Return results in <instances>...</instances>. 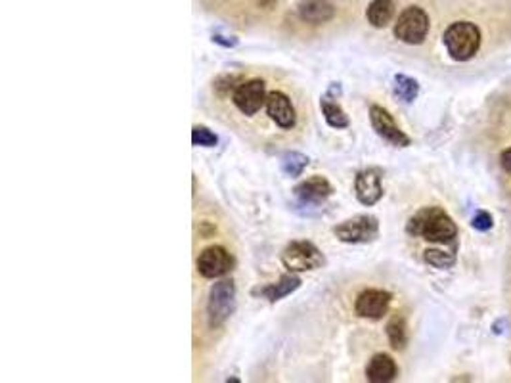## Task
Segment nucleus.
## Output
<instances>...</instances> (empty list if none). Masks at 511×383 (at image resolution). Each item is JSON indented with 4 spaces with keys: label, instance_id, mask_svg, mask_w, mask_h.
<instances>
[{
    "label": "nucleus",
    "instance_id": "nucleus-1",
    "mask_svg": "<svg viewBox=\"0 0 511 383\" xmlns=\"http://www.w3.org/2000/svg\"><path fill=\"white\" fill-rule=\"evenodd\" d=\"M408 234L420 236L423 240L433 243L452 242L458 234V228L454 221L440 207H423L420 209L406 226Z\"/></svg>",
    "mask_w": 511,
    "mask_h": 383
},
{
    "label": "nucleus",
    "instance_id": "nucleus-2",
    "mask_svg": "<svg viewBox=\"0 0 511 383\" xmlns=\"http://www.w3.org/2000/svg\"><path fill=\"white\" fill-rule=\"evenodd\" d=\"M266 83L264 79L253 77V79H243V75H239V81L234 84L226 96H221L219 100L224 98H230L232 106L238 109L243 117H255L261 109L266 106Z\"/></svg>",
    "mask_w": 511,
    "mask_h": 383
},
{
    "label": "nucleus",
    "instance_id": "nucleus-3",
    "mask_svg": "<svg viewBox=\"0 0 511 383\" xmlns=\"http://www.w3.org/2000/svg\"><path fill=\"white\" fill-rule=\"evenodd\" d=\"M445 44L448 54L458 62L473 58L481 46V33L479 27L470 21H456L446 29Z\"/></svg>",
    "mask_w": 511,
    "mask_h": 383
},
{
    "label": "nucleus",
    "instance_id": "nucleus-4",
    "mask_svg": "<svg viewBox=\"0 0 511 383\" xmlns=\"http://www.w3.org/2000/svg\"><path fill=\"white\" fill-rule=\"evenodd\" d=\"M236 310V286L232 280H223L214 283L209 292L207 303V318L213 330H219Z\"/></svg>",
    "mask_w": 511,
    "mask_h": 383
},
{
    "label": "nucleus",
    "instance_id": "nucleus-5",
    "mask_svg": "<svg viewBox=\"0 0 511 383\" xmlns=\"http://www.w3.org/2000/svg\"><path fill=\"white\" fill-rule=\"evenodd\" d=\"M266 115L272 121L276 129H280L284 133H291V131H297L299 129V113L295 102L291 100L288 92L280 91V88H274L268 92L266 96Z\"/></svg>",
    "mask_w": 511,
    "mask_h": 383
},
{
    "label": "nucleus",
    "instance_id": "nucleus-6",
    "mask_svg": "<svg viewBox=\"0 0 511 383\" xmlns=\"http://www.w3.org/2000/svg\"><path fill=\"white\" fill-rule=\"evenodd\" d=\"M281 263L289 272H306L324 267L326 259L313 242H291L281 251Z\"/></svg>",
    "mask_w": 511,
    "mask_h": 383
},
{
    "label": "nucleus",
    "instance_id": "nucleus-7",
    "mask_svg": "<svg viewBox=\"0 0 511 383\" xmlns=\"http://www.w3.org/2000/svg\"><path fill=\"white\" fill-rule=\"evenodd\" d=\"M333 234L345 243H368L378 238L380 223L371 215H356L335 226Z\"/></svg>",
    "mask_w": 511,
    "mask_h": 383
},
{
    "label": "nucleus",
    "instance_id": "nucleus-8",
    "mask_svg": "<svg viewBox=\"0 0 511 383\" xmlns=\"http://www.w3.org/2000/svg\"><path fill=\"white\" fill-rule=\"evenodd\" d=\"M429 33V17L418 6H410L406 8L398 19H396L395 35L398 41L406 42V44H420L425 41Z\"/></svg>",
    "mask_w": 511,
    "mask_h": 383
},
{
    "label": "nucleus",
    "instance_id": "nucleus-9",
    "mask_svg": "<svg viewBox=\"0 0 511 383\" xmlns=\"http://www.w3.org/2000/svg\"><path fill=\"white\" fill-rule=\"evenodd\" d=\"M232 267H234V259H232L230 251L223 245H211L199 253L198 270L199 274L207 280L226 276L232 270Z\"/></svg>",
    "mask_w": 511,
    "mask_h": 383
},
{
    "label": "nucleus",
    "instance_id": "nucleus-10",
    "mask_svg": "<svg viewBox=\"0 0 511 383\" xmlns=\"http://www.w3.org/2000/svg\"><path fill=\"white\" fill-rule=\"evenodd\" d=\"M370 121L371 127H373V131L380 134L383 140H387L389 144H393L396 148H406V146H410V138L398 129V125L395 123V119H393V115L389 113L387 109H383L381 106H371Z\"/></svg>",
    "mask_w": 511,
    "mask_h": 383
},
{
    "label": "nucleus",
    "instance_id": "nucleus-11",
    "mask_svg": "<svg viewBox=\"0 0 511 383\" xmlns=\"http://www.w3.org/2000/svg\"><path fill=\"white\" fill-rule=\"evenodd\" d=\"M389 305H391V293L385 290H366L358 295L355 310L358 317L380 320L387 315Z\"/></svg>",
    "mask_w": 511,
    "mask_h": 383
},
{
    "label": "nucleus",
    "instance_id": "nucleus-12",
    "mask_svg": "<svg viewBox=\"0 0 511 383\" xmlns=\"http://www.w3.org/2000/svg\"><path fill=\"white\" fill-rule=\"evenodd\" d=\"M355 192L358 201L362 205H375L383 196V186H381V171L380 169H364L356 175Z\"/></svg>",
    "mask_w": 511,
    "mask_h": 383
},
{
    "label": "nucleus",
    "instance_id": "nucleus-13",
    "mask_svg": "<svg viewBox=\"0 0 511 383\" xmlns=\"http://www.w3.org/2000/svg\"><path fill=\"white\" fill-rule=\"evenodd\" d=\"M293 192H295V196L303 203L318 205V203L326 201L333 194V186L328 183V178H324L320 175H314L310 178L303 180V183H299Z\"/></svg>",
    "mask_w": 511,
    "mask_h": 383
},
{
    "label": "nucleus",
    "instance_id": "nucleus-14",
    "mask_svg": "<svg viewBox=\"0 0 511 383\" xmlns=\"http://www.w3.org/2000/svg\"><path fill=\"white\" fill-rule=\"evenodd\" d=\"M299 286H301V278L295 276V272H289V274L281 276L278 282L268 283V286H264V288H257V290H253V295L263 297V299H268L270 303H276V301L284 299V297L289 295V293H293L295 290H299Z\"/></svg>",
    "mask_w": 511,
    "mask_h": 383
},
{
    "label": "nucleus",
    "instance_id": "nucleus-15",
    "mask_svg": "<svg viewBox=\"0 0 511 383\" xmlns=\"http://www.w3.org/2000/svg\"><path fill=\"white\" fill-rule=\"evenodd\" d=\"M341 86L339 83H331L330 91L326 92V96H322L320 100V108L322 113H324V119L326 123L331 127V129H346L349 127V117L343 111V108L335 102V91H339Z\"/></svg>",
    "mask_w": 511,
    "mask_h": 383
},
{
    "label": "nucleus",
    "instance_id": "nucleus-16",
    "mask_svg": "<svg viewBox=\"0 0 511 383\" xmlns=\"http://www.w3.org/2000/svg\"><path fill=\"white\" fill-rule=\"evenodd\" d=\"M297 10L306 24H326L333 17V6L328 0H301Z\"/></svg>",
    "mask_w": 511,
    "mask_h": 383
},
{
    "label": "nucleus",
    "instance_id": "nucleus-17",
    "mask_svg": "<svg viewBox=\"0 0 511 383\" xmlns=\"http://www.w3.org/2000/svg\"><path fill=\"white\" fill-rule=\"evenodd\" d=\"M396 375V364L393 358L389 355H375L368 362V368H366V377L373 383H385L395 380Z\"/></svg>",
    "mask_w": 511,
    "mask_h": 383
},
{
    "label": "nucleus",
    "instance_id": "nucleus-18",
    "mask_svg": "<svg viewBox=\"0 0 511 383\" xmlns=\"http://www.w3.org/2000/svg\"><path fill=\"white\" fill-rule=\"evenodd\" d=\"M393 14H395L393 0H373L368 6L366 17L373 27H385L393 19Z\"/></svg>",
    "mask_w": 511,
    "mask_h": 383
},
{
    "label": "nucleus",
    "instance_id": "nucleus-19",
    "mask_svg": "<svg viewBox=\"0 0 511 383\" xmlns=\"http://www.w3.org/2000/svg\"><path fill=\"white\" fill-rule=\"evenodd\" d=\"M308 165V158L303 156V153H299V151H288L284 158H281V173L286 176H291V178H295V176H301L303 175V171L306 169Z\"/></svg>",
    "mask_w": 511,
    "mask_h": 383
},
{
    "label": "nucleus",
    "instance_id": "nucleus-20",
    "mask_svg": "<svg viewBox=\"0 0 511 383\" xmlns=\"http://www.w3.org/2000/svg\"><path fill=\"white\" fill-rule=\"evenodd\" d=\"M418 92H420V86H418V83L414 81L412 77L406 75L395 77V94L400 98V100L410 104V102L416 100Z\"/></svg>",
    "mask_w": 511,
    "mask_h": 383
},
{
    "label": "nucleus",
    "instance_id": "nucleus-21",
    "mask_svg": "<svg viewBox=\"0 0 511 383\" xmlns=\"http://www.w3.org/2000/svg\"><path fill=\"white\" fill-rule=\"evenodd\" d=\"M387 337L393 349H405L406 345V324L400 317H395L387 326Z\"/></svg>",
    "mask_w": 511,
    "mask_h": 383
},
{
    "label": "nucleus",
    "instance_id": "nucleus-22",
    "mask_svg": "<svg viewBox=\"0 0 511 383\" xmlns=\"http://www.w3.org/2000/svg\"><path fill=\"white\" fill-rule=\"evenodd\" d=\"M425 261H427L431 267L435 268H448L452 267L454 261V253H448V251H440V250H427L425 251Z\"/></svg>",
    "mask_w": 511,
    "mask_h": 383
},
{
    "label": "nucleus",
    "instance_id": "nucleus-23",
    "mask_svg": "<svg viewBox=\"0 0 511 383\" xmlns=\"http://www.w3.org/2000/svg\"><path fill=\"white\" fill-rule=\"evenodd\" d=\"M192 142H194V146H203V148H213L216 146V134L213 131H209L207 127H201V125H196L192 129Z\"/></svg>",
    "mask_w": 511,
    "mask_h": 383
},
{
    "label": "nucleus",
    "instance_id": "nucleus-24",
    "mask_svg": "<svg viewBox=\"0 0 511 383\" xmlns=\"http://www.w3.org/2000/svg\"><path fill=\"white\" fill-rule=\"evenodd\" d=\"M473 228H477L481 232L490 230V228H492V217H490L488 213H485V211H481V213H477L475 218H473Z\"/></svg>",
    "mask_w": 511,
    "mask_h": 383
},
{
    "label": "nucleus",
    "instance_id": "nucleus-25",
    "mask_svg": "<svg viewBox=\"0 0 511 383\" xmlns=\"http://www.w3.org/2000/svg\"><path fill=\"white\" fill-rule=\"evenodd\" d=\"M500 161H502V167L505 169V173H510L511 175V148L502 151V158H500Z\"/></svg>",
    "mask_w": 511,
    "mask_h": 383
}]
</instances>
